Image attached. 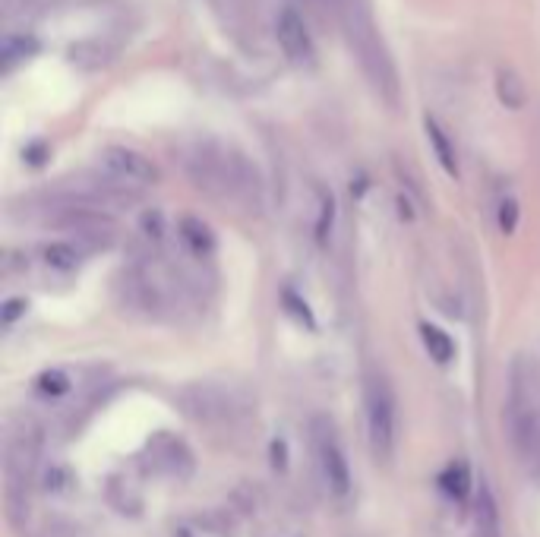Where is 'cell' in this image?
Returning <instances> with one entry per match:
<instances>
[{"label": "cell", "mask_w": 540, "mask_h": 537, "mask_svg": "<svg viewBox=\"0 0 540 537\" xmlns=\"http://www.w3.org/2000/svg\"><path fill=\"white\" fill-rule=\"evenodd\" d=\"M474 528H477V537H499V534H503L496 496L484 481H480V487L474 493Z\"/></svg>", "instance_id": "9c48e42d"}, {"label": "cell", "mask_w": 540, "mask_h": 537, "mask_svg": "<svg viewBox=\"0 0 540 537\" xmlns=\"http://www.w3.org/2000/svg\"><path fill=\"white\" fill-rule=\"evenodd\" d=\"M26 310H29V304L23 301V297H13V301L4 304V313H0V323H4V326H13Z\"/></svg>", "instance_id": "ffe728a7"}, {"label": "cell", "mask_w": 540, "mask_h": 537, "mask_svg": "<svg viewBox=\"0 0 540 537\" xmlns=\"http://www.w3.org/2000/svg\"><path fill=\"white\" fill-rule=\"evenodd\" d=\"M275 35H278V45H282L285 57L291 64H310L313 61V42H310V29L304 23L294 7H285L275 19Z\"/></svg>", "instance_id": "52a82bcc"}, {"label": "cell", "mask_w": 540, "mask_h": 537, "mask_svg": "<svg viewBox=\"0 0 540 537\" xmlns=\"http://www.w3.org/2000/svg\"><path fill=\"white\" fill-rule=\"evenodd\" d=\"M38 392L42 395H51V399H57V395L70 392V376L64 370H48L38 376Z\"/></svg>", "instance_id": "e0dca14e"}, {"label": "cell", "mask_w": 540, "mask_h": 537, "mask_svg": "<svg viewBox=\"0 0 540 537\" xmlns=\"http://www.w3.org/2000/svg\"><path fill=\"white\" fill-rule=\"evenodd\" d=\"M313 433V455H316V468L323 474V484L335 500H348L351 496V465H348V452L342 446V436H338L335 424L329 417H313L310 421Z\"/></svg>", "instance_id": "277c9868"}, {"label": "cell", "mask_w": 540, "mask_h": 537, "mask_svg": "<svg viewBox=\"0 0 540 537\" xmlns=\"http://www.w3.org/2000/svg\"><path fill=\"white\" fill-rule=\"evenodd\" d=\"M420 338H424V348L433 357L436 364H449L455 357V342L449 338V332H443L439 326H420Z\"/></svg>", "instance_id": "7c38bea8"}, {"label": "cell", "mask_w": 540, "mask_h": 537, "mask_svg": "<svg viewBox=\"0 0 540 537\" xmlns=\"http://www.w3.org/2000/svg\"><path fill=\"white\" fill-rule=\"evenodd\" d=\"M57 225L64 228L70 237H76L79 244H86L89 250H108V247H114V237H117L111 218L89 209V206H73L70 203L67 212L60 215Z\"/></svg>", "instance_id": "8992f818"}, {"label": "cell", "mask_w": 540, "mask_h": 537, "mask_svg": "<svg viewBox=\"0 0 540 537\" xmlns=\"http://www.w3.org/2000/svg\"><path fill=\"white\" fill-rule=\"evenodd\" d=\"M45 263L57 272H73L79 266V250L67 241H57L45 247Z\"/></svg>", "instance_id": "9a60e30c"}, {"label": "cell", "mask_w": 540, "mask_h": 537, "mask_svg": "<svg viewBox=\"0 0 540 537\" xmlns=\"http://www.w3.org/2000/svg\"><path fill=\"white\" fill-rule=\"evenodd\" d=\"M35 51V38L29 35H10L4 42V67L10 70L16 61H23V57H29Z\"/></svg>", "instance_id": "2e32d148"}, {"label": "cell", "mask_w": 540, "mask_h": 537, "mask_svg": "<svg viewBox=\"0 0 540 537\" xmlns=\"http://www.w3.org/2000/svg\"><path fill=\"white\" fill-rule=\"evenodd\" d=\"M143 231H146V237H152V241H162V234H165L162 215H158V212H146V215H143Z\"/></svg>", "instance_id": "44dd1931"}, {"label": "cell", "mask_w": 540, "mask_h": 537, "mask_svg": "<svg viewBox=\"0 0 540 537\" xmlns=\"http://www.w3.org/2000/svg\"><path fill=\"white\" fill-rule=\"evenodd\" d=\"M98 165L111 177V181L124 187H149L158 181V168L149 162L146 155H139L136 149L127 146H108L98 152Z\"/></svg>", "instance_id": "5b68a950"}, {"label": "cell", "mask_w": 540, "mask_h": 537, "mask_svg": "<svg viewBox=\"0 0 540 537\" xmlns=\"http://www.w3.org/2000/svg\"><path fill=\"white\" fill-rule=\"evenodd\" d=\"M180 241L193 256H209L215 250V237L209 231V225H203L199 218H184L180 222Z\"/></svg>", "instance_id": "8fae6325"}, {"label": "cell", "mask_w": 540, "mask_h": 537, "mask_svg": "<svg viewBox=\"0 0 540 537\" xmlns=\"http://www.w3.org/2000/svg\"><path fill=\"white\" fill-rule=\"evenodd\" d=\"M332 218H335V203H332V196H323V209H319V222H316V237H319V244H326V241H329V234H332Z\"/></svg>", "instance_id": "ac0fdd59"}, {"label": "cell", "mask_w": 540, "mask_h": 537, "mask_svg": "<svg viewBox=\"0 0 540 537\" xmlns=\"http://www.w3.org/2000/svg\"><path fill=\"white\" fill-rule=\"evenodd\" d=\"M272 455H275V468H285V443L278 440V443H272Z\"/></svg>", "instance_id": "603a6c76"}, {"label": "cell", "mask_w": 540, "mask_h": 537, "mask_svg": "<svg viewBox=\"0 0 540 537\" xmlns=\"http://www.w3.org/2000/svg\"><path fill=\"white\" fill-rule=\"evenodd\" d=\"M424 130H427V139H430V146H433V152L439 158V165H443V171L449 177H458V155H455V146H452L449 133L439 127L433 117H427V121H424Z\"/></svg>", "instance_id": "30bf717a"}, {"label": "cell", "mask_w": 540, "mask_h": 537, "mask_svg": "<svg viewBox=\"0 0 540 537\" xmlns=\"http://www.w3.org/2000/svg\"><path fill=\"white\" fill-rule=\"evenodd\" d=\"M515 228H518V203L512 200V196H506V200L499 203V231L515 234Z\"/></svg>", "instance_id": "d6986e66"}, {"label": "cell", "mask_w": 540, "mask_h": 537, "mask_svg": "<svg viewBox=\"0 0 540 537\" xmlns=\"http://www.w3.org/2000/svg\"><path fill=\"white\" fill-rule=\"evenodd\" d=\"M506 427L518 459L540 455V376L528 354H518L509 367Z\"/></svg>", "instance_id": "6da1fadb"}, {"label": "cell", "mask_w": 540, "mask_h": 537, "mask_svg": "<svg viewBox=\"0 0 540 537\" xmlns=\"http://www.w3.org/2000/svg\"><path fill=\"white\" fill-rule=\"evenodd\" d=\"M38 462H42V427L23 417L7 436V459H4L7 515L13 525H19V512L29 509V487L38 474Z\"/></svg>", "instance_id": "7a4b0ae2"}, {"label": "cell", "mask_w": 540, "mask_h": 537, "mask_svg": "<svg viewBox=\"0 0 540 537\" xmlns=\"http://www.w3.org/2000/svg\"><path fill=\"white\" fill-rule=\"evenodd\" d=\"M496 95H499V102H503L506 108H522L525 105V83L518 79L515 70H499L496 76Z\"/></svg>", "instance_id": "4fadbf2b"}, {"label": "cell", "mask_w": 540, "mask_h": 537, "mask_svg": "<svg viewBox=\"0 0 540 537\" xmlns=\"http://www.w3.org/2000/svg\"><path fill=\"white\" fill-rule=\"evenodd\" d=\"M51 493H60V490H67L70 487V474H67V468H51L48 471V484H45Z\"/></svg>", "instance_id": "7402d4cb"}, {"label": "cell", "mask_w": 540, "mask_h": 537, "mask_svg": "<svg viewBox=\"0 0 540 537\" xmlns=\"http://www.w3.org/2000/svg\"><path fill=\"white\" fill-rule=\"evenodd\" d=\"M364 408H367V440L373 459L389 465L398 443V411H395V392L386 376L373 373L367 380Z\"/></svg>", "instance_id": "3957f363"}, {"label": "cell", "mask_w": 540, "mask_h": 537, "mask_svg": "<svg viewBox=\"0 0 540 537\" xmlns=\"http://www.w3.org/2000/svg\"><path fill=\"white\" fill-rule=\"evenodd\" d=\"M184 405L187 414L196 417V421H228L234 405L231 399L215 386H193L184 392Z\"/></svg>", "instance_id": "ba28073f"}, {"label": "cell", "mask_w": 540, "mask_h": 537, "mask_svg": "<svg viewBox=\"0 0 540 537\" xmlns=\"http://www.w3.org/2000/svg\"><path fill=\"white\" fill-rule=\"evenodd\" d=\"M439 484H443V490L449 493V496H455V500H465V496L471 493V468L465 465V462H452L446 471H443V477H439Z\"/></svg>", "instance_id": "5bb4252c"}]
</instances>
